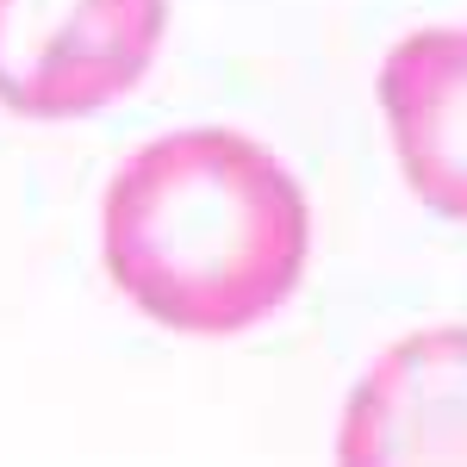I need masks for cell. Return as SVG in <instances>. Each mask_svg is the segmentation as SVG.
Listing matches in <instances>:
<instances>
[{"instance_id":"1","label":"cell","mask_w":467,"mask_h":467,"mask_svg":"<svg viewBox=\"0 0 467 467\" xmlns=\"http://www.w3.org/2000/svg\"><path fill=\"white\" fill-rule=\"evenodd\" d=\"M312 206L268 144L193 125L119 162L100 206V262L144 318L181 337H237L306 281Z\"/></svg>"},{"instance_id":"4","label":"cell","mask_w":467,"mask_h":467,"mask_svg":"<svg viewBox=\"0 0 467 467\" xmlns=\"http://www.w3.org/2000/svg\"><path fill=\"white\" fill-rule=\"evenodd\" d=\"M380 112L405 187L449 224H467V26H424L380 63Z\"/></svg>"},{"instance_id":"3","label":"cell","mask_w":467,"mask_h":467,"mask_svg":"<svg viewBox=\"0 0 467 467\" xmlns=\"http://www.w3.org/2000/svg\"><path fill=\"white\" fill-rule=\"evenodd\" d=\"M337 462H467V324L411 330L361 374L337 424Z\"/></svg>"},{"instance_id":"2","label":"cell","mask_w":467,"mask_h":467,"mask_svg":"<svg viewBox=\"0 0 467 467\" xmlns=\"http://www.w3.org/2000/svg\"><path fill=\"white\" fill-rule=\"evenodd\" d=\"M169 0H0V107L88 119L150 75Z\"/></svg>"}]
</instances>
